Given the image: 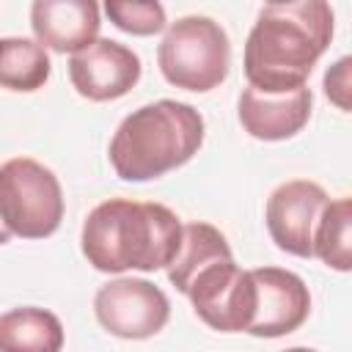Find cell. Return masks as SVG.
<instances>
[{"mask_svg":"<svg viewBox=\"0 0 352 352\" xmlns=\"http://www.w3.org/2000/svg\"><path fill=\"white\" fill-rule=\"evenodd\" d=\"M333 38V8L324 0L270 3L245 41V77L261 94L305 88Z\"/></svg>","mask_w":352,"mask_h":352,"instance_id":"6da1fadb","label":"cell"},{"mask_svg":"<svg viewBox=\"0 0 352 352\" xmlns=\"http://www.w3.org/2000/svg\"><path fill=\"white\" fill-rule=\"evenodd\" d=\"M179 242L182 223L168 206L129 198H110L94 206L80 234L82 256L99 272L168 270Z\"/></svg>","mask_w":352,"mask_h":352,"instance_id":"7a4b0ae2","label":"cell"},{"mask_svg":"<svg viewBox=\"0 0 352 352\" xmlns=\"http://www.w3.org/2000/svg\"><path fill=\"white\" fill-rule=\"evenodd\" d=\"M204 143L201 113L176 99L132 110L110 140V165L124 182H148L190 162Z\"/></svg>","mask_w":352,"mask_h":352,"instance_id":"3957f363","label":"cell"},{"mask_svg":"<svg viewBox=\"0 0 352 352\" xmlns=\"http://www.w3.org/2000/svg\"><path fill=\"white\" fill-rule=\"evenodd\" d=\"M157 63L170 85L204 94L228 77L231 44L220 22L209 16H182L160 41Z\"/></svg>","mask_w":352,"mask_h":352,"instance_id":"277c9868","label":"cell"},{"mask_svg":"<svg viewBox=\"0 0 352 352\" xmlns=\"http://www.w3.org/2000/svg\"><path fill=\"white\" fill-rule=\"evenodd\" d=\"M0 220L22 239H44L63 220V192L58 176L28 157L0 165Z\"/></svg>","mask_w":352,"mask_h":352,"instance_id":"5b68a950","label":"cell"},{"mask_svg":"<svg viewBox=\"0 0 352 352\" xmlns=\"http://www.w3.org/2000/svg\"><path fill=\"white\" fill-rule=\"evenodd\" d=\"M99 324L118 338L143 341L157 336L170 316V302L160 286L143 278H116L94 297Z\"/></svg>","mask_w":352,"mask_h":352,"instance_id":"8992f818","label":"cell"},{"mask_svg":"<svg viewBox=\"0 0 352 352\" xmlns=\"http://www.w3.org/2000/svg\"><path fill=\"white\" fill-rule=\"evenodd\" d=\"M192 311L204 324L220 333H248L256 311V283L234 258L217 261L195 275L187 289Z\"/></svg>","mask_w":352,"mask_h":352,"instance_id":"52a82bcc","label":"cell"},{"mask_svg":"<svg viewBox=\"0 0 352 352\" xmlns=\"http://www.w3.org/2000/svg\"><path fill=\"white\" fill-rule=\"evenodd\" d=\"M327 204V192L308 179H292L275 187L267 198V231L272 242L292 256L311 258L314 236Z\"/></svg>","mask_w":352,"mask_h":352,"instance_id":"ba28073f","label":"cell"},{"mask_svg":"<svg viewBox=\"0 0 352 352\" xmlns=\"http://www.w3.org/2000/svg\"><path fill=\"white\" fill-rule=\"evenodd\" d=\"M74 91L91 102H110L129 94L140 80V58L113 38H96L69 58Z\"/></svg>","mask_w":352,"mask_h":352,"instance_id":"9c48e42d","label":"cell"},{"mask_svg":"<svg viewBox=\"0 0 352 352\" xmlns=\"http://www.w3.org/2000/svg\"><path fill=\"white\" fill-rule=\"evenodd\" d=\"M256 283V311L248 327L256 338H280L294 333L311 314V294L300 275L280 267L250 270Z\"/></svg>","mask_w":352,"mask_h":352,"instance_id":"30bf717a","label":"cell"},{"mask_svg":"<svg viewBox=\"0 0 352 352\" xmlns=\"http://www.w3.org/2000/svg\"><path fill=\"white\" fill-rule=\"evenodd\" d=\"M99 6L94 0H36L30 28L36 41L55 52H80L99 36Z\"/></svg>","mask_w":352,"mask_h":352,"instance_id":"8fae6325","label":"cell"},{"mask_svg":"<svg viewBox=\"0 0 352 352\" xmlns=\"http://www.w3.org/2000/svg\"><path fill=\"white\" fill-rule=\"evenodd\" d=\"M311 104L314 96L308 88L289 94H261L248 85L239 94V124L256 140H286L308 124Z\"/></svg>","mask_w":352,"mask_h":352,"instance_id":"7c38bea8","label":"cell"},{"mask_svg":"<svg viewBox=\"0 0 352 352\" xmlns=\"http://www.w3.org/2000/svg\"><path fill=\"white\" fill-rule=\"evenodd\" d=\"M231 256V245L228 239L209 223H187L182 226V242H179V253L173 256V261L168 264V280L187 294L190 283L195 280V275L217 261H228Z\"/></svg>","mask_w":352,"mask_h":352,"instance_id":"4fadbf2b","label":"cell"},{"mask_svg":"<svg viewBox=\"0 0 352 352\" xmlns=\"http://www.w3.org/2000/svg\"><path fill=\"white\" fill-rule=\"evenodd\" d=\"M60 349H63V324L52 311L25 305L0 316V352H60Z\"/></svg>","mask_w":352,"mask_h":352,"instance_id":"5bb4252c","label":"cell"},{"mask_svg":"<svg viewBox=\"0 0 352 352\" xmlns=\"http://www.w3.org/2000/svg\"><path fill=\"white\" fill-rule=\"evenodd\" d=\"M50 55L38 41L22 36L0 38V88L30 94L50 80Z\"/></svg>","mask_w":352,"mask_h":352,"instance_id":"9a60e30c","label":"cell"},{"mask_svg":"<svg viewBox=\"0 0 352 352\" xmlns=\"http://www.w3.org/2000/svg\"><path fill=\"white\" fill-rule=\"evenodd\" d=\"M314 256H319L327 267L346 272L352 267V201L336 198L324 206L316 236Z\"/></svg>","mask_w":352,"mask_h":352,"instance_id":"2e32d148","label":"cell"},{"mask_svg":"<svg viewBox=\"0 0 352 352\" xmlns=\"http://www.w3.org/2000/svg\"><path fill=\"white\" fill-rule=\"evenodd\" d=\"M110 22L132 36H154L165 28V8L157 0H107Z\"/></svg>","mask_w":352,"mask_h":352,"instance_id":"e0dca14e","label":"cell"},{"mask_svg":"<svg viewBox=\"0 0 352 352\" xmlns=\"http://www.w3.org/2000/svg\"><path fill=\"white\" fill-rule=\"evenodd\" d=\"M349 66L352 60L349 58H341L336 66L327 69L324 74V94L341 107V110H349Z\"/></svg>","mask_w":352,"mask_h":352,"instance_id":"ac0fdd59","label":"cell"},{"mask_svg":"<svg viewBox=\"0 0 352 352\" xmlns=\"http://www.w3.org/2000/svg\"><path fill=\"white\" fill-rule=\"evenodd\" d=\"M11 236H14V234H11V231H8V228H6V223H3V220H0V245H6V242H8V239H11Z\"/></svg>","mask_w":352,"mask_h":352,"instance_id":"d6986e66","label":"cell"},{"mask_svg":"<svg viewBox=\"0 0 352 352\" xmlns=\"http://www.w3.org/2000/svg\"><path fill=\"white\" fill-rule=\"evenodd\" d=\"M283 352H316V349H308V346H292V349H283Z\"/></svg>","mask_w":352,"mask_h":352,"instance_id":"ffe728a7","label":"cell"}]
</instances>
